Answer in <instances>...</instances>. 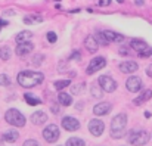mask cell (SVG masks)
I'll list each match as a JSON object with an SVG mask.
<instances>
[{"mask_svg": "<svg viewBox=\"0 0 152 146\" xmlns=\"http://www.w3.org/2000/svg\"><path fill=\"white\" fill-rule=\"evenodd\" d=\"M120 53H121V55H129V52H127L126 49H121V50H120Z\"/></svg>", "mask_w": 152, "mask_h": 146, "instance_id": "74e56055", "label": "cell"}, {"mask_svg": "<svg viewBox=\"0 0 152 146\" xmlns=\"http://www.w3.org/2000/svg\"><path fill=\"white\" fill-rule=\"evenodd\" d=\"M62 127L66 131H77L80 128V121L74 117H65L62 118Z\"/></svg>", "mask_w": 152, "mask_h": 146, "instance_id": "ba28073f", "label": "cell"}, {"mask_svg": "<svg viewBox=\"0 0 152 146\" xmlns=\"http://www.w3.org/2000/svg\"><path fill=\"white\" fill-rule=\"evenodd\" d=\"M24 146H40V145H39V142H37V140H34V139H30V140L24 142Z\"/></svg>", "mask_w": 152, "mask_h": 146, "instance_id": "836d02e7", "label": "cell"}, {"mask_svg": "<svg viewBox=\"0 0 152 146\" xmlns=\"http://www.w3.org/2000/svg\"><path fill=\"white\" fill-rule=\"evenodd\" d=\"M84 140H81V139H78V137H71V139H68L66 140V143L65 146H84Z\"/></svg>", "mask_w": 152, "mask_h": 146, "instance_id": "603a6c76", "label": "cell"}, {"mask_svg": "<svg viewBox=\"0 0 152 146\" xmlns=\"http://www.w3.org/2000/svg\"><path fill=\"white\" fill-rule=\"evenodd\" d=\"M137 68H139V65H137L136 62H133V61H127V62L120 64V69H121L123 72H126V74L136 72V71H137Z\"/></svg>", "mask_w": 152, "mask_h": 146, "instance_id": "5bb4252c", "label": "cell"}, {"mask_svg": "<svg viewBox=\"0 0 152 146\" xmlns=\"http://www.w3.org/2000/svg\"><path fill=\"white\" fill-rule=\"evenodd\" d=\"M0 58L3 61H7L10 58V49L7 47V46H3V47L0 49Z\"/></svg>", "mask_w": 152, "mask_h": 146, "instance_id": "83f0119b", "label": "cell"}, {"mask_svg": "<svg viewBox=\"0 0 152 146\" xmlns=\"http://www.w3.org/2000/svg\"><path fill=\"white\" fill-rule=\"evenodd\" d=\"M117 1H118V3H124V0H117Z\"/></svg>", "mask_w": 152, "mask_h": 146, "instance_id": "b9f144b4", "label": "cell"}, {"mask_svg": "<svg viewBox=\"0 0 152 146\" xmlns=\"http://www.w3.org/2000/svg\"><path fill=\"white\" fill-rule=\"evenodd\" d=\"M24 99H25V102H27L28 105H31V106H34V105H40V103H42V100H40V99L33 97L30 93H25V95H24Z\"/></svg>", "mask_w": 152, "mask_h": 146, "instance_id": "7402d4cb", "label": "cell"}, {"mask_svg": "<svg viewBox=\"0 0 152 146\" xmlns=\"http://www.w3.org/2000/svg\"><path fill=\"white\" fill-rule=\"evenodd\" d=\"M43 59H45V56H43L42 53H37V55L33 56V64H34L36 66H39V65L43 62Z\"/></svg>", "mask_w": 152, "mask_h": 146, "instance_id": "f1b7e54d", "label": "cell"}, {"mask_svg": "<svg viewBox=\"0 0 152 146\" xmlns=\"http://www.w3.org/2000/svg\"><path fill=\"white\" fill-rule=\"evenodd\" d=\"M33 45L30 43V42H25V43H18V46L15 49V53L18 55V56H25V55H28L31 50H33Z\"/></svg>", "mask_w": 152, "mask_h": 146, "instance_id": "7c38bea8", "label": "cell"}, {"mask_svg": "<svg viewBox=\"0 0 152 146\" xmlns=\"http://www.w3.org/2000/svg\"><path fill=\"white\" fill-rule=\"evenodd\" d=\"M103 34L106 36V39L109 40V42H115V43H123L126 39H124V36H121V34H118V33H114V31H103Z\"/></svg>", "mask_w": 152, "mask_h": 146, "instance_id": "e0dca14e", "label": "cell"}, {"mask_svg": "<svg viewBox=\"0 0 152 146\" xmlns=\"http://www.w3.org/2000/svg\"><path fill=\"white\" fill-rule=\"evenodd\" d=\"M80 56H81V53L78 52V50H75V52H72V55L68 58V61H74V59H80Z\"/></svg>", "mask_w": 152, "mask_h": 146, "instance_id": "d6a6232c", "label": "cell"}, {"mask_svg": "<svg viewBox=\"0 0 152 146\" xmlns=\"http://www.w3.org/2000/svg\"><path fill=\"white\" fill-rule=\"evenodd\" d=\"M84 47L87 49L90 53H95V52H98L99 45H98V42H96V39L93 36H87L86 40H84Z\"/></svg>", "mask_w": 152, "mask_h": 146, "instance_id": "9a60e30c", "label": "cell"}, {"mask_svg": "<svg viewBox=\"0 0 152 146\" xmlns=\"http://www.w3.org/2000/svg\"><path fill=\"white\" fill-rule=\"evenodd\" d=\"M48 121V115H46V112H43V111H37V112H34L33 115H31V123L34 124V126H42V124H45Z\"/></svg>", "mask_w": 152, "mask_h": 146, "instance_id": "4fadbf2b", "label": "cell"}, {"mask_svg": "<svg viewBox=\"0 0 152 146\" xmlns=\"http://www.w3.org/2000/svg\"><path fill=\"white\" fill-rule=\"evenodd\" d=\"M92 95H93V97H96V99L102 97V95H103V90H102V87L99 86V83L92 86Z\"/></svg>", "mask_w": 152, "mask_h": 146, "instance_id": "cb8c5ba5", "label": "cell"}, {"mask_svg": "<svg viewBox=\"0 0 152 146\" xmlns=\"http://www.w3.org/2000/svg\"><path fill=\"white\" fill-rule=\"evenodd\" d=\"M4 120H6L10 126H15V127H24V126H25V117H24L18 109H13V108H10L9 111H6Z\"/></svg>", "mask_w": 152, "mask_h": 146, "instance_id": "3957f363", "label": "cell"}, {"mask_svg": "<svg viewBox=\"0 0 152 146\" xmlns=\"http://www.w3.org/2000/svg\"><path fill=\"white\" fill-rule=\"evenodd\" d=\"M18 137H19V133H18L16 130H7V131H4V133L1 134V139H3L4 142H9V143L16 142Z\"/></svg>", "mask_w": 152, "mask_h": 146, "instance_id": "2e32d148", "label": "cell"}, {"mask_svg": "<svg viewBox=\"0 0 152 146\" xmlns=\"http://www.w3.org/2000/svg\"><path fill=\"white\" fill-rule=\"evenodd\" d=\"M151 97H152V90H145L142 95H139V97H136L133 102H134V105H142L146 100H149Z\"/></svg>", "mask_w": 152, "mask_h": 146, "instance_id": "d6986e66", "label": "cell"}, {"mask_svg": "<svg viewBox=\"0 0 152 146\" xmlns=\"http://www.w3.org/2000/svg\"><path fill=\"white\" fill-rule=\"evenodd\" d=\"M127 115L126 114H118L112 118L111 123V136L114 139H121L127 133Z\"/></svg>", "mask_w": 152, "mask_h": 146, "instance_id": "7a4b0ae2", "label": "cell"}, {"mask_svg": "<svg viewBox=\"0 0 152 146\" xmlns=\"http://www.w3.org/2000/svg\"><path fill=\"white\" fill-rule=\"evenodd\" d=\"M152 55V49L151 47H148V49H145V50H142V52H139V56L140 58H146V56H151Z\"/></svg>", "mask_w": 152, "mask_h": 146, "instance_id": "1f68e13d", "label": "cell"}, {"mask_svg": "<svg viewBox=\"0 0 152 146\" xmlns=\"http://www.w3.org/2000/svg\"><path fill=\"white\" fill-rule=\"evenodd\" d=\"M98 83H99V86L102 87V90L106 92V93H112V92L117 89L115 80L111 78L109 75H101V77L98 78Z\"/></svg>", "mask_w": 152, "mask_h": 146, "instance_id": "5b68a950", "label": "cell"}, {"mask_svg": "<svg viewBox=\"0 0 152 146\" xmlns=\"http://www.w3.org/2000/svg\"><path fill=\"white\" fill-rule=\"evenodd\" d=\"M105 65H106V59H105L103 56H98V58L92 59V62H90L89 66H87V74H90V75L95 74L96 71L102 69Z\"/></svg>", "mask_w": 152, "mask_h": 146, "instance_id": "52a82bcc", "label": "cell"}, {"mask_svg": "<svg viewBox=\"0 0 152 146\" xmlns=\"http://www.w3.org/2000/svg\"><path fill=\"white\" fill-rule=\"evenodd\" d=\"M0 146H3V145H1V142H0Z\"/></svg>", "mask_w": 152, "mask_h": 146, "instance_id": "7bdbcfd3", "label": "cell"}, {"mask_svg": "<svg viewBox=\"0 0 152 146\" xmlns=\"http://www.w3.org/2000/svg\"><path fill=\"white\" fill-rule=\"evenodd\" d=\"M126 87H127L129 92L136 93V92H139L142 89V80L139 77H130L127 80V83H126Z\"/></svg>", "mask_w": 152, "mask_h": 146, "instance_id": "30bf717a", "label": "cell"}, {"mask_svg": "<svg viewBox=\"0 0 152 146\" xmlns=\"http://www.w3.org/2000/svg\"><path fill=\"white\" fill-rule=\"evenodd\" d=\"M6 25H7V22L3 21V19H0V30H1V27H6Z\"/></svg>", "mask_w": 152, "mask_h": 146, "instance_id": "8d00e7d4", "label": "cell"}, {"mask_svg": "<svg viewBox=\"0 0 152 146\" xmlns=\"http://www.w3.org/2000/svg\"><path fill=\"white\" fill-rule=\"evenodd\" d=\"M130 46L134 49V50H137V52H142V50H145V49L149 47L146 42H143V40H137V39H133V40L130 42Z\"/></svg>", "mask_w": 152, "mask_h": 146, "instance_id": "ac0fdd59", "label": "cell"}, {"mask_svg": "<svg viewBox=\"0 0 152 146\" xmlns=\"http://www.w3.org/2000/svg\"><path fill=\"white\" fill-rule=\"evenodd\" d=\"M145 117H146V118H151V112L146 111V112H145Z\"/></svg>", "mask_w": 152, "mask_h": 146, "instance_id": "f35d334b", "label": "cell"}, {"mask_svg": "<svg viewBox=\"0 0 152 146\" xmlns=\"http://www.w3.org/2000/svg\"><path fill=\"white\" fill-rule=\"evenodd\" d=\"M43 80H45V74L37 72V71H22V72L18 74V83L25 89L37 86Z\"/></svg>", "mask_w": 152, "mask_h": 146, "instance_id": "6da1fadb", "label": "cell"}, {"mask_svg": "<svg viewBox=\"0 0 152 146\" xmlns=\"http://www.w3.org/2000/svg\"><path fill=\"white\" fill-rule=\"evenodd\" d=\"M89 130H90V133L93 136L99 137L102 133H103V130H105V124H103V121H101V120H92L89 123Z\"/></svg>", "mask_w": 152, "mask_h": 146, "instance_id": "9c48e42d", "label": "cell"}, {"mask_svg": "<svg viewBox=\"0 0 152 146\" xmlns=\"http://www.w3.org/2000/svg\"><path fill=\"white\" fill-rule=\"evenodd\" d=\"M55 1H59V0H55Z\"/></svg>", "mask_w": 152, "mask_h": 146, "instance_id": "ee69618b", "label": "cell"}, {"mask_svg": "<svg viewBox=\"0 0 152 146\" xmlns=\"http://www.w3.org/2000/svg\"><path fill=\"white\" fill-rule=\"evenodd\" d=\"M111 109H112V106L109 102H102L93 108V112H95V115H106L111 112Z\"/></svg>", "mask_w": 152, "mask_h": 146, "instance_id": "8fae6325", "label": "cell"}, {"mask_svg": "<svg viewBox=\"0 0 152 146\" xmlns=\"http://www.w3.org/2000/svg\"><path fill=\"white\" fill-rule=\"evenodd\" d=\"M95 39H96L98 45H102V46H108V45H109V40L106 39V36H105L103 33H98Z\"/></svg>", "mask_w": 152, "mask_h": 146, "instance_id": "d4e9b609", "label": "cell"}, {"mask_svg": "<svg viewBox=\"0 0 152 146\" xmlns=\"http://www.w3.org/2000/svg\"><path fill=\"white\" fill-rule=\"evenodd\" d=\"M0 84L1 86H9L10 84V80H9V77L6 74H1L0 75Z\"/></svg>", "mask_w": 152, "mask_h": 146, "instance_id": "f546056e", "label": "cell"}, {"mask_svg": "<svg viewBox=\"0 0 152 146\" xmlns=\"http://www.w3.org/2000/svg\"><path fill=\"white\" fill-rule=\"evenodd\" d=\"M143 0H134V4H137V6H143Z\"/></svg>", "mask_w": 152, "mask_h": 146, "instance_id": "d590c367", "label": "cell"}, {"mask_svg": "<svg viewBox=\"0 0 152 146\" xmlns=\"http://www.w3.org/2000/svg\"><path fill=\"white\" fill-rule=\"evenodd\" d=\"M146 74H148L149 77H152V69H151V68H148V71H146Z\"/></svg>", "mask_w": 152, "mask_h": 146, "instance_id": "ab89813d", "label": "cell"}, {"mask_svg": "<svg viewBox=\"0 0 152 146\" xmlns=\"http://www.w3.org/2000/svg\"><path fill=\"white\" fill-rule=\"evenodd\" d=\"M59 111H61V109H59L56 105H53V106H52V112H53V114H59Z\"/></svg>", "mask_w": 152, "mask_h": 146, "instance_id": "e575fe53", "label": "cell"}, {"mask_svg": "<svg viewBox=\"0 0 152 146\" xmlns=\"http://www.w3.org/2000/svg\"><path fill=\"white\" fill-rule=\"evenodd\" d=\"M59 128H58V126L56 124H50V126H48L45 130H43V137H45V140L46 142H49V143H53V142H56L58 139H59Z\"/></svg>", "mask_w": 152, "mask_h": 146, "instance_id": "8992f818", "label": "cell"}, {"mask_svg": "<svg viewBox=\"0 0 152 146\" xmlns=\"http://www.w3.org/2000/svg\"><path fill=\"white\" fill-rule=\"evenodd\" d=\"M46 37H48V42H49V43H55V42L58 40V36H56V33H53V31H49Z\"/></svg>", "mask_w": 152, "mask_h": 146, "instance_id": "4dcf8cb0", "label": "cell"}, {"mask_svg": "<svg viewBox=\"0 0 152 146\" xmlns=\"http://www.w3.org/2000/svg\"><path fill=\"white\" fill-rule=\"evenodd\" d=\"M69 80H59V81H56L55 83V89L56 90H62V89H65V87H68L69 86Z\"/></svg>", "mask_w": 152, "mask_h": 146, "instance_id": "484cf974", "label": "cell"}, {"mask_svg": "<svg viewBox=\"0 0 152 146\" xmlns=\"http://www.w3.org/2000/svg\"><path fill=\"white\" fill-rule=\"evenodd\" d=\"M58 100H59V103L61 105H64V106H69L71 103H72V97L71 95H68V93H59V96H58Z\"/></svg>", "mask_w": 152, "mask_h": 146, "instance_id": "ffe728a7", "label": "cell"}, {"mask_svg": "<svg viewBox=\"0 0 152 146\" xmlns=\"http://www.w3.org/2000/svg\"><path fill=\"white\" fill-rule=\"evenodd\" d=\"M84 90V83H78V84H74L71 87V95H78Z\"/></svg>", "mask_w": 152, "mask_h": 146, "instance_id": "4316f807", "label": "cell"}, {"mask_svg": "<svg viewBox=\"0 0 152 146\" xmlns=\"http://www.w3.org/2000/svg\"><path fill=\"white\" fill-rule=\"evenodd\" d=\"M149 140V133L145 130H133L129 134V142L134 146H143Z\"/></svg>", "mask_w": 152, "mask_h": 146, "instance_id": "277c9868", "label": "cell"}, {"mask_svg": "<svg viewBox=\"0 0 152 146\" xmlns=\"http://www.w3.org/2000/svg\"><path fill=\"white\" fill-rule=\"evenodd\" d=\"M31 37H33V33H31V31H21V33H18V36H16V43H25V42H28Z\"/></svg>", "mask_w": 152, "mask_h": 146, "instance_id": "44dd1931", "label": "cell"}, {"mask_svg": "<svg viewBox=\"0 0 152 146\" xmlns=\"http://www.w3.org/2000/svg\"><path fill=\"white\" fill-rule=\"evenodd\" d=\"M4 13H6V15H13V12H12V10H6Z\"/></svg>", "mask_w": 152, "mask_h": 146, "instance_id": "60d3db41", "label": "cell"}]
</instances>
